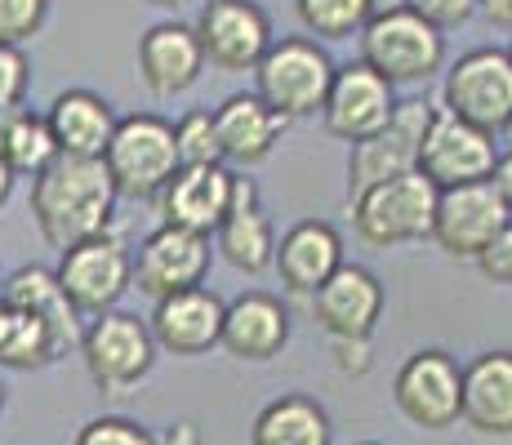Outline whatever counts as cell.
Returning <instances> with one entry per match:
<instances>
[{"mask_svg":"<svg viewBox=\"0 0 512 445\" xmlns=\"http://www.w3.org/2000/svg\"><path fill=\"white\" fill-rule=\"evenodd\" d=\"M72 445H161L143 423L125 419V414H98L81 432H76Z\"/></svg>","mask_w":512,"mask_h":445,"instance_id":"obj_32","label":"cell"},{"mask_svg":"<svg viewBox=\"0 0 512 445\" xmlns=\"http://www.w3.org/2000/svg\"><path fill=\"white\" fill-rule=\"evenodd\" d=\"M210 272V236L183 232L161 223L134 254V285L147 299H174L183 290H196Z\"/></svg>","mask_w":512,"mask_h":445,"instance_id":"obj_14","label":"cell"},{"mask_svg":"<svg viewBox=\"0 0 512 445\" xmlns=\"http://www.w3.org/2000/svg\"><path fill=\"white\" fill-rule=\"evenodd\" d=\"M290 343V312L281 299L263 290H250L228 303V321H223V348L236 361H272Z\"/></svg>","mask_w":512,"mask_h":445,"instance_id":"obj_23","label":"cell"},{"mask_svg":"<svg viewBox=\"0 0 512 445\" xmlns=\"http://www.w3.org/2000/svg\"><path fill=\"white\" fill-rule=\"evenodd\" d=\"M343 267V236L321 219H303L277 241V276L290 294H312Z\"/></svg>","mask_w":512,"mask_h":445,"instance_id":"obj_20","label":"cell"},{"mask_svg":"<svg viewBox=\"0 0 512 445\" xmlns=\"http://www.w3.org/2000/svg\"><path fill=\"white\" fill-rule=\"evenodd\" d=\"M14 170H9V165H5V156H0V210H5V201H9V196H14Z\"/></svg>","mask_w":512,"mask_h":445,"instance_id":"obj_41","label":"cell"},{"mask_svg":"<svg viewBox=\"0 0 512 445\" xmlns=\"http://www.w3.org/2000/svg\"><path fill=\"white\" fill-rule=\"evenodd\" d=\"M0 316H5V299H0Z\"/></svg>","mask_w":512,"mask_h":445,"instance_id":"obj_47","label":"cell"},{"mask_svg":"<svg viewBox=\"0 0 512 445\" xmlns=\"http://www.w3.org/2000/svg\"><path fill=\"white\" fill-rule=\"evenodd\" d=\"M49 0H0V45H18L32 41L45 27Z\"/></svg>","mask_w":512,"mask_h":445,"instance_id":"obj_33","label":"cell"},{"mask_svg":"<svg viewBox=\"0 0 512 445\" xmlns=\"http://www.w3.org/2000/svg\"><path fill=\"white\" fill-rule=\"evenodd\" d=\"M357 445H383V441H357Z\"/></svg>","mask_w":512,"mask_h":445,"instance_id":"obj_46","label":"cell"},{"mask_svg":"<svg viewBox=\"0 0 512 445\" xmlns=\"http://www.w3.org/2000/svg\"><path fill=\"white\" fill-rule=\"evenodd\" d=\"M392 405L410 428L450 432L464 419V365L446 348H419L392 379Z\"/></svg>","mask_w":512,"mask_h":445,"instance_id":"obj_5","label":"cell"},{"mask_svg":"<svg viewBox=\"0 0 512 445\" xmlns=\"http://www.w3.org/2000/svg\"><path fill=\"white\" fill-rule=\"evenodd\" d=\"M45 121H49V130H54V143L63 156L103 161L116 138L121 116H116L112 103H107L103 94H94V89H63V94L49 103Z\"/></svg>","mask_w":512,"mask_h":445,"instance_id":"obj_21","label":"cell"},{"mask_svg":"<svg viewBox=\"0 0 512 445\" xmlns=\"http://www.w3.org/2000/svg\"><path fill=\"white\" fill-rule=\"evenodd\" d=\"M481 9V0H410V14H419L423 23H432L437 32H450V27L468 23Z\"/></svg>","mask_w":512,"mask_h":445,"instance_id":"obj_35","label":"cell"},{"mask_svg":"<svg viewBox=\"0 0 512 445\" xmlns=\"http://www.w3.org/2000/svg\"><path fill=\"white\" fill-rule=\"evenodd\" d=\"M0 299L9 303V308L18 312H32V316H45L49 325H54L58 343L67 348H81L85 330H81V312L72 308V299H67L63 281H58V272H49V267L32 263V267H18L14 276H9L5 285H0Z\"/></svg>","mask_w":512,"mask_h":445,"instance_id":"obj_26","label":"cell"},{"mask_svg":"<svg viewBox=\"0 0 512 445\" xmlns=\"http://www.w3.org/2000/svg\"><path fill=\"white\" fill-rule=\"evenodd\" d=\"M201 67H205V49H201V36L196 27L179 23H156L143 32L139 41V76L143 85L152 89L156 98H170V94H183L201 81Z\"/></svg>","mask_w":512,"mask_h":445,"instance_id":"obj_19","label":"cell"},{"mask_svg":"<svg viewBox=\"0 0 512 445\" xmlns=\"http://www.w3.org/2000/svg\"><path fill=\"white\" fill-rule=\"evenodd\" d=\"M303 27L326 41H348L366 32V0H294Z\"/></svg>","mask_w":512,"mask_h":445,"instance_id":"obj_30","label":"cell"},{"mask_svg":"<svg viewBox=\"0 0 512 445\" xmlns=\"http://www.w3.org/2000/svg\"><path fill=\"white\" fill-rule=\"evenodd\" d=\"M334 365L343 374H366L370 370V339H334Z\"/></svg>","mask_w":512,"mask_h":445,"instance_id":"obj_37","label":"cell"},{"mask_svg":"<svg viewBox=\"0 0 512 445\" xmlns=\"http://www.w3.org/2000/svg\"><path fill=\"white\" fill-rule=\"evenodd\" d=\"M58 356H63V343H58L54 325L45 316L18 312L5 303V316H0V365L5 370H45Z\"/></svg>","mask_w":512,"mask_h":445,"instance_id":"obj_29","label":"cell"},{"mask_svg":"<svg viewBox=\"0 0 512 445\" xmlns=\"http://www.w3.org/2000/svg\"><path fill=\"white\" fill-rule=\"evenodd\" d=\"M0 156L14 174H45L58 161V143L49 130L45 116H36L32 107H14V112L0 116Z\"/></svg>","mask_w":512,"mask_h":445,"instance_id":"obj_28","label":"cell"},{"mask_svg":"<svg viewBox=\"0 0 512 445\" xmlns=\"http://www.w3.org/2000/svg\"><path fill=\"white\" fill-rule=\"evenodd\" d=\"M512 223V205L504 196V187L495 178L486 183H464V187H446L437 201V227L432 241L450 254V259H472L490 250L499 232Z\"/></svg>","mask_w":512,"mask_h":445,"instance_id":"obj_11","label":"cell"},{"mask_svg":"<svg viewBox=\"0 0 512 445\" xmlns=\"http://www.w3.org/2000/svg\"><path fill=\"white\" fill-rule=\"evenodd\" d=\"M464 423L481 437H512V352H481L464 365Z\"/></svg>","mask_w":512,"mask_h":445,"instance_id":"obj_24","label":"cell"},{"mask_svg":"<svg viewBox=\"0 0 512 445\" xmlns=\"http://www.w3.org/2000/svg\"><path fill=\"white\" fill-rule=\"evenodd\" d=\"M441 107L486 134L504 130L512 116V54L508 49L481 45V49L459 54V63H450L446 85H441Z\"/></svg>","mask_w":512,"mask_h":445,"instance_id":"obj_7","label":"cell"},{"mask_svg":"<svg viewBox=\"0 0 512 445\" xmlns=\"http://www.w3.org/2000/svg\"><path fill=\"white\" fill-rule=\"evenodd\" d=\"M499 161H504V152H499L495 134L459 121L446 107L432 112L428 138H423V156H419V174L432 178L441 192H446V187H464V183H486V178L499 174Z\"/></svg>","mask_w":512,"mask_h":445,"instance_id":"obj_12","label":"cell"},{"mask_svg":"<svg viewBox=\"0 0 512 445\" xmlns=\"http://www.w3.org/2000/svg\"><path fill=\"white\" fill-rule=\"evenodd\" d=\"M334 423L326 405L303 397V392H285L268 401L250 428V445H330Z\"/></svg>","mask_w":512,"mask_h":445,"instance_id":"obj_27","label":"cell"},{"mask_svg":"<svg viewBox=\"0 0 512 445\" xmlns=\"http://www.w3.org/2000/svg\"><path fill=\"white\" fill-rule=\"evenodd\" d=\"M161 445H201V432H196V423H187V419H179V423H170V432L165 437H156Z\"/></svg>","mask_w":512,"mask_h":445,"instance_id":"obj_39","label":"cell"},{"mask_svg":"<svg viewBox=\"0 0 512 445\" xmlns=\"http://www.w3.org/2000/svg\"><path fill=\"white\" fill-rule=\"evenodd\" d=\"M392 112H397V85L383 81L374 67H366L357 58V63L339 67L321 121H326V130L334 138L357 147V143H366V138L379 134L383 125L392 121Z\"/></svg>","mask_w":512,"mask_h":445,"instance_id":"obj_15","label":"cell"},{"mask_svg":"<svg viewBox=\"0 0 512 445\" xmlns=\"http://www.w3.org/2000/svg\"><path fill=\"white\" fill-rule=\"evenodd\" d=\"M495 183L504 187V196H508V205H512V156H504V161H499V174H495Z\"/></svg>","mask_w":512,"mask_h":445,"instance_id":"obj_42","label":"cell"},{"mask_svg":"<svg viewBox=\"0 0 512 445\" xmlns=\"http://www.w3.org/2000/svg\"><path fill=\"white\" fill-rule=\"evenodd\" d=\"M0 414H5V388H0Z\"/></svg>","mask_w":512,"mask_h":445,"instance_id":"obj_45","label":"cell"},{"mask_svg":"<svg viewBox=\"0 0 512 445\" xmlns=\"http://www.w3.org/2000/svg\"><path fill=\"white\" fill-rule=\"evenodd\" d=\"M58 281H63L67 299L81 316L116 312L121 294L134 285V254L125 250L121 232H103L94 241H81L63 250L58 259Z\"/></svg>","mask_w":512,"mask_h":445,"instance_id":"obj_10","label":"cell"},{"mask_svg":"<svg viewBox=\"0 0 512 445\" xmlns=\"http://www.w3.org/2000/svg\"><path fill=\"white\" fill-rule=\"evenodd\" d=\"M477 267H481V276H486V281L512 290V223L495 236V241H490V250L477 259Z\"/></svg>","mask_w":512,"mask_h":445,"instance_id":"obj_36","label":"cell"},{"mask_svg":"<svg viewBox=\"0 0 512 445\" xmlns=\"http://www.w3.org/2000/svg\"><path fill=\"white\" fill-rule=\"evenodd\" d=\"M174 143H179V161L183 170H205V165H223V143H219V125L214 112H187L174 125Z\"/></svg>","mask_w":512,"mask_h":445,"instance_id":"obj_31","label":"cell"},{"mask_svg":"<svg viewBox=\"0 0 512 445\" xmlns=\"http://www.w3.org/2000/svg\"><path fill=\"white\" fill-rule=\"evenodd\" d=\"M27 81H32V63L18 45H0V116L23 107Z\"/></svg>","mask_w":512,"mask_h":445,"instance_id":"obj_34","label":"cell"},{"mask_svg":"<svg viewBox=\"0 0 512 445\" xmlns=\"http://www.w3.org/2000/svg\"><path fill=\"white\" fill-rule=\"evenodd\" d=\"M103 161L116 178V192L134 196V201H152V196L161 201V192L174 183V174L183 170L179 143H174V125L152 112L125 116V121L116 125V138Z\"/></svg>","mask_w":512,"mask_h":445,"instance_id":"obj_4","label":"cell"},{"mask_svg":"<svg viewBox=\"0 0 512 445\" xmlns=\"http://www.w3.org/2000/svg\"><path fill=\"white\" fill-rule=\"evenodd\" d=\"M508 54H512V45H508Z\"/></svg>","mask_w":512,"mask_h":445,"instance_id":"obj_48","label":"cell"},{"mask_svg":"<svg viewBox=\"0 0 512 445\" xmlns=\"http://www.w3.org/2000/svg\"><path fill=\"white\" fill-rule=\"evenodd\" d=\"M437 201L441 187L423 174H406L361 192L352 201V227L374 250H392V245H410L432 236L437 227Z\"/></svg>","mask_w":512,"mask_h":445,"instance_id":"obj_3","label":"cell"},{"mask_svg":"<svg viewBox=\"0 0 512 445\" xmlns=\"http://www.w3.org/2000/svg\"><path fill=\"white\" fill-rule=\"evenodd\" d=\"M334 76L339 67L326 54V45L308 41V36H285L268 49V58L254 72V94L285 121H303V116L326 112Z\"/></svg>","mask_w":512,"mask_h":445,"instance_id":"obj_2","label":"cell"},{"mask_svg":"<svg viewBox=\"0 0 512 445\" xmlns=\"http://www.w3.org/2000/svg\"><path fill=\"white\" fill-rule=\"evenodd\" d=\"M81 356L90 379L98 383V392L121 397V392H130L134 383L147 379V370L156 361L152 325L139 321L134 312H103L85 325Z\"/></svg>","mask_w":512,"mask_h":445,"instance_id":"obj_8","label":"cell"},{"mask_svg":"<svg viewBox=\"0 0 512 445\" xmlns=\"http://www.w3.org/2000/svg\"><path fill=\"white\" fill-rule=\"evenodd\" d=\"M388 294L383 281L361 263H343L339 272L312 294V321L334 339H370L374 325L383 321Z\"/></svg>","mask_w":512,"mask_h":445,"instance_id":"obj_16","label":"cell"},{"mask_svg":"<svg viewBox=\"0 0 512 445\" xmlns=\"http://www.w3.org/2000/svg\"><path fill=\"white\" fill-rule=\"evenodd\" d=\"M481 9H486V18H490L495 27L512 32V0H481Z\"/></svg>","mask_w":512,"mask_h":445,"instance_id":"obj_40","label":"cell"},{"mask_svg":"<svg viewBox=\"0 0 512 445\" xmlns=\"http://www.w3.org/2000/svg\"><path fill=\"white\" fill-rule=\"evenodd\" d=\"M432 112H437V107H432L428 98H401L392 121L374 138L352 147L348 152V196L352 201L379 183L419 174V156H423V138H428Z\"/></svg>","mask_w":512,"mask_h":445,"instance_id":"obj_6","label":"cell"},{"mask_svg":"<svg viewBox=\"0 0 512 445\" xmlns=\"http://www.w3.org/2000/svg\"><path fill=\"white\" fill-rule=\"evenodd\" d=\"M219 250L236 272H268L277 267V232H272V219L259 205V187L250 178H236V196H232V214L219 227Z\"/></svg>","mask_w":512,"mask_h":445,"instance_id":"obj_25","label":"cell"},{"mask_svg":"<svg viewBox=\"0 0 512 445\" xmlns=\"http://www.w3.org/2000/svg\"><path fill=\"white\" fill-rule=\"evenodd\" d=\"M214 125H219V143H223V161L236 165H259L272 156V147L285 134V116L272 112L259 94H232L214 107Z\"/></svg>","mask_w":512,"mask_h":445,"instance_id":"obj_22","label":"cell"},{"mask_svg":"<svg viewBox=\"0 0 512 445\" xmlns=\"http://www.w3.org/2000/svg\"><path fill=\"white\" fill-rule=\"evenodd\" d=\"M0 285H5V281H0Z\"/></svg>","mask_w":512,"mask_h":445,"instance_id":"obj_49","label":"cell"},{"mask_svg":"<svg viewBox=\"0 0 512 445\" xmlns=\"http://www.w3.org/2000/svg\"><path fill=\"white\" fill-rule=\"evenodd\" d=\"M143 5H152V9H179V5H187V0H143Z\"/></svg>","mask_w":512,"mask_h":445,"instance_id":"obj_44","label":"cell"},{"mask_svg":"<svg viewBox=\"0 0 512 445\" xmlns=\"http://www.w3.org/2000/svg\"><path fill=\"white\" fill-rule=\"evenodd\" d=\"M232 196H236V174H228L223 165L179 170L174 183L161 192V219L170 227H183V232L210 236L232 214Z\"/></svg>","mask_w":512,"mask_h":445,"instance_id":"obj_18","label":"cell"},{"mask_svg":"<svg viewBox=\"0 0 512 445\" xmlns=\"http://www.w3.org/2000/svg\"><path fill=\"white\" fill-rule=\"evenodd\" d=\"M406 9H410V0H366V27L383 23V18H392V14H406Z\"/></svg>","mask_w":512,"mask_h":445,"instance_id":"obj_38","label":"cell"},{"mask_svg":"<svg viewBox=\"0 0 512 445\" xmlns=\"http://www.w3.org/2000/svg\"><path fill=\"white\" fill-rule=\"evenodd\" d=\"M499 143H504V156H512V116H508L504 130H499Z\"/></svg>","mask_w":512,"mask_h":445,"instance_id":"obj_43","label":"cell"},{"mask_svg":"<svg viewBox=\"0 0 512 445\" xmlns=\"http://www.w3.org/2000/svg\"><path fill=\"white\" fill-rule=\"evenodd\" d=\"M361 63L392 85H419L446 67V32L423 23L419 14H392L361 32Z\"/></svg>","mask_w":512,"mask_h":445,"instance_id":"obj_9","label":"cell"},{"mask_svg":"<svg viewBox=\"0 0 512 445\" xmlns=\"http://www.w3.org/2000/svg\"><path fill=\"white\" fill-rule=\"evenodd\" d=\"M223 321H228V303L214 290L196 285L183 290L174 299H161L152 312V339L156 348L174 352V356H201L223 343Z\"/></svg>","mask_w":512,"mask_h":445,"instance_id":"obj_17","label":"cell"},{"mask_svg":"<svg viewBox=\"0 0 512 445\" xmlns=\"http://www.w3.org/2000/svg\"><path fill=\"white\" fill-rule=\"evenodd\" d=\"M116 178L107 161L58 156L45 174L32 178V219L54 250H72L81 241L112 232Z\"/></svg>","mask_w":512,"mask_h":445,"instance_id":"obj_1","label":"cell"},{"mask_svg":"<svg viewBox=\"0 0 512 445\" xmlns=\"http://www.w3.org/2000/svg\"><path fill=\"white\" fill-rule=\"evenodd\" d=\"M196 36L205 63H214L219 72H259L268 49L277 45L268 14L254 0H210L196 18Z\"/></svg>","mask_w":512,"mask_h":445,"instance_id":"obj_13","label":"cell"}]
</instances>
